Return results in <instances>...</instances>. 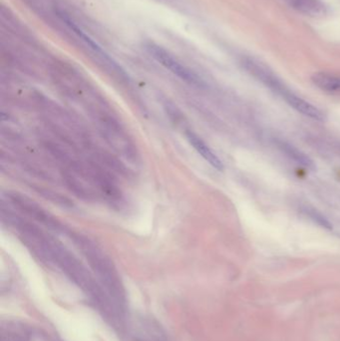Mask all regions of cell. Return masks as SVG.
Listing matches in <instances>:
<instances>
[{"mask_svg":"<svg viewBox=\"0 0 340 341\" xmlns=\"http://www.w3.org/2000/svg\"><path fill=\"white\" fill-rule=\"evenodd\" d=\"M241 64L249 74L256 78L282 99H284L292 92V90H289L282 83V81L263 63L252 58H245Z\"/></svg>","mask_w":340,"mask_h":341,"instance_id":"obj_1","label":"cell"},{"mask_svg":"<svg viewBox=\"0 0 340 341\" xmlns=\"http://www.w3.org/2000/svg\"><path fill=\"white\" fill-rule=\"evenodd\" d=\"M145 48L156 61H158L164 67L169 69L175 75L180 77L181 79L185 80L189 84L196 85L201 84V80L198 78V76L192 73L186 66L181 64L177 59H175L169 52H167L161 46H158L154 43H148L145 45Z\"/></svg>","mask_w":340,"mask_h":341,"instance_id":"obj_2","label":"cell"},{"mask_svg":"<svg viewBox=\"0 0 340 341\" xmlns=\"http://www.w3.org/2000/svg\"><path fill=\"white\" fill-rule=\"evenodd\" d=\"M187 138H188L189 144L192 146V148L198 152L211 166H213L215 169L219 171L224 170L223 162L216 155V153L206 144V142L202 138H200L197 134H195L191 131L187 133Z\"/></svg>","mask_w":340,"mask_h":341,"instance_id":"obj_3","label":"cell"},{"mask_svg":"<svg viewBox=\"0 0 340 341\" xmlns=\"http://www.w3.org/2000/svg\"><path fill=\"white\" fill-rule=\"evenodd\" d=\"M274 144L279 151L281 152L282 154H284L288 159H290L292 161H294L298 165H301V166H303L308 170H314L315 169V165H314L313 161L306 154H304L303 151H301L300 149H298L294 145L289 144L288 142H286L282 139H278V138H276L274 140Z\"/></svg>","mask_w":340,"mask_h":341,"instance_id":"obj_4","label":"cell"},{"mask_svg":"<svg viewBox=\"0 0 340 341\" xmlns=\"http://www.w3.org/2000/svg\"><path fill=\"white\" fill-rule=\"evenodd\" d=\"M311 81L314 86L323 92L331 94L340 93V75L327 72H318L312 75Z\"/></svg>","mask_w":340,"mask_h":341,"instance_id":"obj_5","label":"cell"},{"mask_svg":"<svg viewBox=\"0 0 340 341\" xmlns=\"http://www.w3.org/2000/svg\"><path fill=\"white\" fill-rule=\"evenodd\" d=\"M298 11L306 16L318 17L325 14V6L319 0H289Z\"/></svg>","mask_w":340,"mask_h":341,"instance_id":"obj_6","label":"cell"},{"mask_svg":"<svg viewBox=\"0 0 340 341\" xmlns=\"http://www.w3.org/2000/svg\"><path fill=\"white\" fill-rule=\"evenodd\" d=\"M303 212L306 214V216H308L314 223H316L320 227H326V228H331L332 227L331 224L320 213H318L317 211H315L313 209H309V208H304Z\"/></svg>","mask_w":340,"mask_h":341,"instance_id":"obj_7","label":"cell"}]
</instances>
